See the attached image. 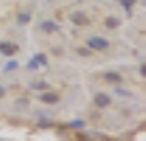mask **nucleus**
<instances>
[{
  "label": "nucleus",
  "instance_id": "obj_1",
  "mask_svg": "<svg viewBox=\"0 0 146 141\" xmlns=\"http://www.w3.org/2000/svg\"><path fill=\"white\" fill-rule=\"evenodd\" d=\"M87 46L94 48V49H107L108 48V41L104 38H90L87 41Z\"/></svg>",
  "mask_w": 146,
  "mask_h": 141
},
{
  "label": "nucleus",
  "instance_id": "obj_2",
  "mask_svg": "<svg viewBox=\"0 0 146 141\" xmlns=\"http://www.w3.org/2000/svg\"><path fill=\"white\" fill-rule=\"evenodd\" d=\"M0 51L3 54H7V56H12V54L17 51V46L10 44V43H2V44H0Z\"/></svg>",
  "mask_w": 146,
  "mask_h": 141
},
{
  "label": "nucleus",
  "instance_id": "obj_3",
  "mask_svg": "<svg viewBox=\"0 0 146 141\" xmlns=\"http://www.w3.org/2000/svg\"><path fill=\"white\" fill-rule=\"evenodd\" d=\"M108 103H110V99H108L105 94H99L97 97H95V105H97V107H100V108L107 107Z\"/></svg>",
  "mask_w": 146,
  "mask_h": 141
},
{
  "label": "nucleus",
  "instance_id": "obj_4",
  "mask_svg": "<svg viewBox=\"0 0 146 141\" xmlns=\"http://www.w3.org/2000/svg\"><path fill=\"white\" fill-rule=\"evenodd\" d=\"M41 30L46 31V33H54V31L58 30V25L48 20V21H43V23H41Z\"/></svg>",
  "mask_w": 146,
  "mask_h": 141
},
{
  "label": "nucleus",
  "instance_id": "obj_5",
  "mask_svg": "<svg viewBox=\"0 0 146 141\" xmlns=\"http://www.w3.org/2000/svg\"><path fill=\"white\" fill-rule=\"evenodd\" d=\"M41 102H44V103H56V102L59 100V97L56 94H43L40 97Z\"/></svg>",
  "mask_w": 146,
  "mask_h": 141
},
{
  "label": "nucleus",
  "instance_id": "obj_6",
  "mask_svg": "<svg viewBox=\"0 0 146 141\" xmlns=\"http://www.w3.org/2000/svg\"><path fill=\"white\" fill-rule=\"evenodd\" d=\"M105 79H107V82H112V84H120L121 82V77L117 72H107Z\"/></svg>",
  "mask_w": 146,
  "mask_h": 141
},
{
  "label": "nucleus",
  "instance_id": "obj_7",
  "mask_svg": "<svg viewBox=\"0 0 146 141\" xmlns=\"http://www.w3.org/2000/svg\"><path fill=\"white\" fill-rule=\"evenodd\" d=\"M71 20H72L76 25H86L87 23V18L82 13H74L72 17H71Z\"/></svg>",
  "mask_w": 146,
  "mask_h": 141
},
{
  "label": "nucleus",
  "instance_id": "obj_8",
  "mask_svg": "<svg viewBox=\"0 0 146 141\" xmlns=\"http://www.w3.org/2000/svg\"><path fill=\"white\" fill-rule=\"evenodd\" d=\"M105 25L107 26H110V28H115V26H118V20L113 18V17H108V18L105 20Z\"/></svg>",
  "mask_w": 146,
  "mask_h": 141
},
{
  "label": "nucleus",
  "instance_id": "obj_9",
  "mask_svg": "<svg viewBox=\"0 0 146 141\" xmlns=\"http://www.w3.org/2000/svg\"><path fill=\"white\" fill-rule=\"evenodd\" d=\"M35 59H36V62H40V64H46V56L44 54H36Z\"/></svg>",
  "mask_w": 146,
  "mask_h": 141
},
{
  "label": "nucleus",
  "instance_id": "obj_10",
  "mask_svg": "<svg viewBox=\"0 0 146 141\" xmlns=\"http://www.w3.org/2000/svg\"><path fill=\"white\" fill-rule=\"evenodd\" d=\"M79 54H82V56H90V51H89V49H84V48H80Z\"/></svg>",
  "mask_w": 146,
  "mask_h": 141
},
{
  "label": "nucleus",
  "instance_id": "obj_11",
  "mask_svg": "<svg viewBox=\"0 0 146 141\" xmlns=\"http://www.w3.org/2000/svg\"><path fill=\"white\" fill-rule=\"evenodd\" d=\"M20 21H21V23H27V21H30V17H28V15H21Z\"/></svg>",
  "mask_w": 146,
  "mask_h": 141
},
{
  "label": "nucleus",
  "instance_id": "obj_12",
  "mask_svg": "<svg viewBox=\"0 0 146 141\" xmlns=\"http://www.w3.org/2000/svg\"><path fill=\"white\" fill-rule=\"evenodd\" d=\"M121 2H123V5H125V7H130V5L135 3V0H121Z\"/></svg>",
  "mask_w": 146,
  "mask_h": 141
},
{
  "label": "nucleus",
  "instance_id": "obj_13",
  "mask_svg": "<svg viewBox=\"0 0 146 141\" xmlns=\"http://www.w3.org/2000/svg\"><path fill=\"white\" fill-rule=\"evenodd\" d=\"M12 67H17V62H10V64H8V67H7V69H12Z\"/></svg>",
  "mask_w": 146,
  "mask_h": 141
},
{
  "label": "nucleus",
  "instance_id": "obj_14",
  "mask_svg": "<svg viewBox=\"0 0 146 141\" xmlns=\"http://www.w3.org/2000/svg\"><path fill=\"white\" fill-rule=\"evenodd\" d=\"M3 94H5V90H3V89L0 87V97H3Z\"/></svg>",
  "mask_w": 146,
  "mask_h": 141
}]
</instances>
